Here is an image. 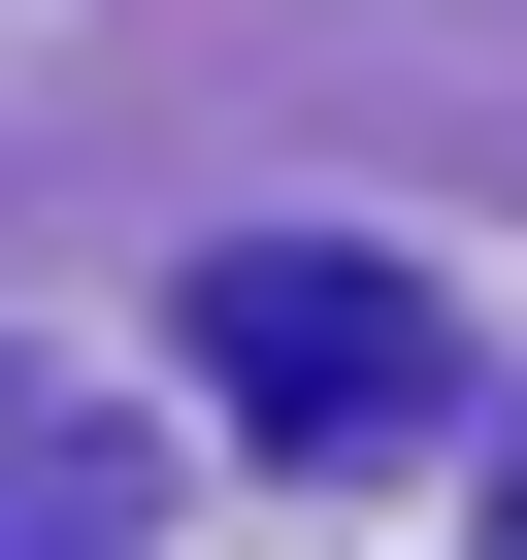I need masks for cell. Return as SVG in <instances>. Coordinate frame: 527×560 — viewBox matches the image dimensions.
Listing matches in <instances>:
<instances>
[{"label":"cell","mask_w":527,"mask_h":560,"mask_svg":"<svg viewBox=\"0 0 527 560\" xmlns=\"http://www.w3.org/2000/svg\"><path fill=\"white\" fill-rule=\"evenodd\" d=\"M198 363L297 429V462H396V429H461L429 264H363V231H231V264H198Z\"/></svg>","instance_id":"obj_1"},{"label":"cell","mask_w":527,"mask_h":560,"mask_svg":"<svg viewBox=\"0 0 527 560\" xmlns=\"http://www.w3.org/2000/svg\"><path fill=\"white\" fill-rule=\"evenodd\" d=\"M0 560H132V429L0 363Z\"/></svg>","instance_id":"obj_2"},{"label":"cell","mask_w":527,"mask_h":560,"mask_svg":"<svg viewBox=\"0 0 527 560\" xmlns=\"http://www.w3.org/2000/svg\"><path fill=\"white\" fill-rule=\"evenodd\" d=\"M494 560H527V462H494Z\"/></svg>","instance_id":"obj_3"}]
</instances>
